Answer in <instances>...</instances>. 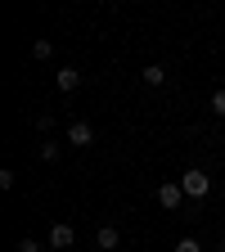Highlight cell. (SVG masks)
<instances>
[{
	"instance_id": "1",
	"label": "cell",
	"mask_w": 225,
	"mask_h": 252,
	"mask_svg": "<svg viewBox=\"0 0 225 252\" xmlns=\"http://www.w3.org/2000/svg\"><path fill=\"white\" fill-rule=\"evenodd\" d=\"M180 189H185V198H194V203H203V198L212 194V180H207V171H198V167H189V171L180 176Z\"/></svg>"
},
{
	"instance_id": "2",
	"label": "cell",
	"mask_w": 225,
	"mask_h": 252,
	"mask_svg": "<svg viewBox=\"0 0 225 252\" xmlns=\"http://www.w3.org/2000/svg\"><path fill=\"white\" fill-rule=\"evenodd\" d=\"M45 243H50V252H63V248L77 243V230L68 225V220H59V225H50V239H45Z\"/></svg>"
},
{
	"instance_id": "3",
	"label": "cell",
	"mask_w": 225,
	"mask_h": 252,
	"mask_svg": "<svg viewBox=\"0 0 225 252\" xmlns=\"http://www.w3.org/2000/svg\"><path fill=\"white\" fill-rule=\"evenodd\" d=\"M158 203H162L167 212H176V207L185 203V189H180V180H167V185H158Z\"/></svg>"
},
{
	"instance_id": "4",
	"label": "cell",
	"mask_w": 225,
	"mask_h": 252,
	"mask_svg": "<svg viewBox=\"0 0 225 252\" xmlns=\"http://www.w3.org/2000/svg\"><path fill=\"white\" fill-rule=\"evenodd\" d=\"M68 144H72V149H90V144H95V126H90V122H72V126H68Z\"/></svg>"
},
{
	"instance_id": "5",
	"label": "cell",
	"mask_w": 225,
	"mask_h": 252,
	"mask_svg": "<svg viewBox=\"0 0 225 252\" xmlns=\"http://www.w3.org/2000/svg\"><path fill=\"white\" fill-rule=\"evenodd\" d=\"M117 243H122L117 225H99V230H95V248H99V252H113Z\"/></svg>"
},
{
	"instance_id": "6",
	"label": "cell",
	"mask_w": 225,
	"mask_h": 252,
	"mask_svg": "<svg viewBox=\"0 0 225 252\" xmlns=\"http://www.w3.org/2000/svg\"><path fill=\"white\" fill-rule=\"evenodd\" d=\"M54 86H59L63 94H72V90L81 86V72H77V68H59V72H54Z\"/></svg>"
},
{
	"instance_id": "7",
	"label": "cell",
	"mask_w": 225,
	"mask_h": 252,
	"mask_svg": "<svg viewBox=\"0 0 225 252\" xmlns=\"http://www.w3.org/2000/svg\"><path fill=\"white\" fill-rule=\"evenodd\" d=\"M140 77H144V86H162V81H167V68H162V63H149Z\"/></svg>"
},
{
	"instance_id": "8",
	"label": "cell",
	"mask_w": 225,
	"mask_h": 252,
	"mask_svg": "<svg viewBox=\"0 0 225 252\" xmlns=\"http://www.w3.org/2000/svg\"><path fill=\"white\" fill-rule=\"evenodd\" d=\"M41 158H45V162H59V144L45 140V144H41Z\"/></svg>"
},
{
	"instance_id": "9",
	"label": "cell",
	"mask_w": 225,
	"mask_h": 252,
	"mask_svg": "<svg viewBox=\"0 0 225 252\" xmlns=\"http://www.w3.org/2000/svg\"><path fill=\"white\" fill-rule=\"evenodd\" d=\"M171 252H203V243H198V239H180Z\"/></svg>"
},
{
	"instance_id": "10",
	"label": "cell",
	"mask_w": 225,
	"mask_h": 252,
	"mask_svg": "<svg viewBox=\"0 0 225 252\" xmlns=\"http://www.w3.org/2000/svg\"><path fill=\"white\" fill-rule=\"evenodd\" d=\"M207 108H212L216 117H225V90H216V94H212V104H207Z\"/></svg>"
},
{
	"instance_id": "11",
	"label": "cell",
	"mask_w": 225,
	"mask_h": 252,
	"mask_svg": "<svg viewBox=\"0 0 225 252\" xmlns=\"http://www.w3.org/2000/svg\"><path fill=\"white\" fill-rule=\"evenodd\" d=\"M32 54H36V59H50V54H54V45H50V41H36V45H32Z\"/></svg>"
},
{
	"instance_id": "12",
	"label": "cell",
	"mask_w": 225,
	"mask_h": 252,
	"mask_svg": "<svg viewBox=\"0 0 225 252\" xmlns=\"http://www.w3.org/2000/svg\"><path fill=\"white\" fill-rule=\"evenodd\" d=\"M18 252H41V243L36 239H18Z\"/></svg>"
}]
</instances>
